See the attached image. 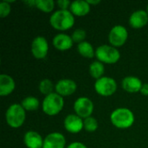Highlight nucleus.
<instances>
[{"instance_id": "0eeeda50", "label": "nucleus", "mask_w": 148, "mask_h": 148, "mask_svg": "<svg viewBox=\"0 0 148 148\" xmlns=\"http://www.w3.org/2000/svg\"><path fill=\"white\" fill-rule=\"evenodd\" d=\"M128 38V31L123 25H114L109 31L108 42L110 45L119 48L123 46Z\"/></svg>"}, {"instance_id": "9b49d317", "label": "nucleus", "mask_w": 148, "mask_h": 148, "mask_svg": "<svg viewBox=\"0 0 148 148\" xmlns=\"http://www.w3.org/2000/svg\"><path fill=\"white\" fill-rule=\"evenodd\" d=\"M63 125L66 131L70 134H79L82 129H84L83 119L75 114L67 115L64 119Z\"/></svg>"}, {"instance_id": "bb28decb", "label": "nucleus", "mask_w": 148, "mask_h": 148, "mask_svg": "<svg viewBox=\"0 0 148 148\" xmlns=\"http://www.w3.org/2000/svg\"><path fill=\"white\" fill-rule=\"evenodd\" d=\"M56 3L58 7L60 8V10H69L70 5H71V2L69 0H58Z\"/></svg>"}, {"instance_id": "b1692460", "label": "nucleus", "mask_w": 148, "mask_h": 148, "mask_svg": "<svg viewBox=\"0 0 148 148\" xmlns=\"http://www.w3.org/2000/svg\"><path fill=\"white\" fill-rule=\"evenodd\" d=\"M83 124H84V129L88 132V133H94L98 129V121L97 120L93 117L90 116L88 118H86L83 120Z\"/></svg>"}, {"instance_id": "c756f323", "label": "nucleus", "mask_w": 148, "mask_h": 148, "mask_svg": "<svg viewBox=\"0 0 148 148\" xmlns=\"http://www.w3.org/2000/svg\"><path fill=\"white\" fill-rule=\"evenodd\" d=\"M88 3L91 5H96V4H99L101 3V0H87Z\"/></svg>"}, {"instance_id": "393cba45", "label": "nucleus", "mask_w": 148, "mask_h": 148, "mask_svg": "<svg viewBox=\"0 0 148 148\" xmlns=\"http://www.w3.org/2000/svg\"><path fill=\"white\" fill-rule=\"evenodd\" d=\"M87 36V33L83 29H76L74 30V32L71 35V37L75 43H81L85 41V38Z\"/></svg>"}, {"instance_id": "f8f14e48", "label": "nucleus", "mask_w": 148, "mask_h": 148, "mask_svg": "<svg viewBox=\"0 0 148 148\" xmlns=\"http://www.w3.org/2000/svg\"><path fill=\"white\" fill-rule=\"evenodd\" d=\"M66 139L65 136L58 132H53L46 135L43 140L42 148H65Z\"/></svg>"}, {"instance_id": "dca6fc26", "label": "nucleus", "mask_w": 148, "mask_h": 148, "mask_svg": "<svg viewBox=\"0 0 148 148\" xmlns=\"http://www.w3.org/2000/svg\"><path fill=\"white\" fill-rule=\"evenodd\" d=\"M43 140L39 133L33 130L26 132L23 136V143L27 148H42Z\"/></svg>"}, {"instance_id": "a878e982", "label": "nucleus", "mask_w": 148, "mask_h": 148, "mask_svg": "<svg viewBox=\"0 0 148 148\" xmlns=\"http://www.w3.org/2000/svg\"><path fill=\"white\" fill-rule=\"evenodd\" d=\"M11 11V6L7 1H2L0 3V17H7Z\"/></svg>"}, {"instance_id": "f3484780", "label": "nucleus", "mask_w": 148, "mask_h": 148, "mask_svg": "<svg viewBox=\"0 0 148 148\" xmlns=\"http://www.w3.org/2000/svg\"><path fill=\"white\" fill-rule=\"evenodd\" d=\"M16 88V82L14 79L7 75L1 74L0 75V95L7 96L10 95Z\"/></svg>"}, {"instance_id": "39448f33", "label": "nucleus", "mask_w": 148, "mask_h": 148, "mask_svg": "<svg viewBox=\"0 0 148 148\" xmlns=\"http://www.w3.org/2000/svg\"><path fill=\"white\" fill-rule=\"evenodd\" d=\"M95 57L103 64H115L121 58V53L117 48L110 44H103L95 49Z\"/></svg>"}, {"instance_id": "423d86ee", "label": "nucleus", "mask_w": 148, "mask_h": 148, "mask_svg": "<svg viewBox=\"0 0 148 148\" xmlns=\"http://www.w3.org/2000/svg\"><path fill=\"white\" fill-rule=\"evenodd\" d=\"M117 82L116 81L108 76H103L95 81L94 88L95 92L103 97H108L113 95L117 90Z\"/></svg>"}, {"instance_id": "aec40b11", "label": "nucleus", "mask_w": 148, "mask_h": 148, "mask_svg": "<svg viewBox=\"0 0 148 148\" xmlns=\"http://www.w3.org/2000/svg\"><path fill=\"white\" fill-rule=\"evenodd\" d=\"M89 74L90 75L96 80L103 77L104 72H105V67L104 64L99 61H95L89 65Z\"/></svg>"}, {"instance_id": "7ed1b4c3", "label": "nucleus", "mask_w": 148, "mask_h": 148, "mask_svg": "<svg viewBox=\"0 0 148 148\" xmlns=\"http://www.w3.org/2000/svg\"><path fill=\"white\" fill-rule=\"evenodd\" d=\"M26 119V111L19 103L11 104L5 112V121L11 128L21 127Z\"/></svg>"}, {"instance_id": "2eb2a0df", "label": "nucleus", "mask_w": 148, "mask_h": 148, "mask_svg": "<svg viewBox=\"0 0 148 148\" xmlns=\"http://www.w3.org/2000/svg\"><path fill=\"white\" fill-rule=\"evenodd\" d=\"M143 83L140 79H139L136 76L134 75H128L123 78L121 82V87L122 88L130 94H135L140 92L141 87Z\"/></svg>"}, {"instance_id": "f03ea898", "label": "nucleus", "mask_w": 148, "mask_h": 148, "mask_svg": "<svg viewBox=\"0 0 148 148\" xmlns=\"http://www.w3.org/2000/svg\"><path fill=\"white\" fill-rule=\"evenodd\" d=\"M111 123L119 129H127L131 127L135 117L132 110L127 108H118L114 109L110 114Z\"/></svg>"}, {"instance_id": "412c9836", "label": "nucleus", "mask_w": 148, "mask_h": 148, "mask_svg": "<svg viewBox=\"0 0 148 148\" xmlns=\"http://www.w3.org/2000/svg\"><path fill=\"white\" fill-rule=\"evenodd\" d=\"M21 105L26 112H32V111H36L39 108L40 101L36 97L27 96L22 101Z\"/></svg>"}, {"instance_id": "1a4fd4ad", "label": "nucleus", "mask_w": 148, "mask_h": 148, "mask_svg": "<svg viewBox=\"0 0 148 148\" xmlns=\"http://www.w3.org/2000/svg\"><path fill=\"white\" fill-rule=\"evenodd\" d=\"M49 49V42L44 36H36L31 42V54L36 59H44L48 55Z\"/></svg>"}, {"instance_id": "9d476101", "label": "nucleus", "mask_w": 148, "mask_h": 148, "mask_svg": "<svg viewBox=\"0 0 148 148\" xmlns=\"http://www.w3.org/2000/svg\"><path fill=\"white\" fill-rule=\"evenodd\" d=\"M76 89L77 84L72 79H61L56 83L55 86L56 93L62 97L72 95Z\"/></svg>"}, {"instance_id": "ddd939ff", "label": "nucleus", "mask_w": 148, "mask_h": 148, "mask_svg": "<svg viewBox=\"0 0 148 148\" xmlns=\"http://www.w3.org/2000/svg\"><path fill=\"white\" fill-rule=\"evenodd\" d=\"M74 41L71 36L65 33H58L53 37L52 44L59 51H67L74 45Z\"/></svg>"}, {"instance_id": "5701e85b", "label": "nucleus", "mask_w": 148, "mask_h": 148, "mask_svg": "<svg viewBox=\"0 0 148 148\" xmlns=\"http://www.w3.org/2000/svg\"><path fill=\"white\" fill-rule=\"evenodd\" d=\"M55 86L56 85H54V83L52 82L51 80L43 79L40 82L39 86H38V89H39L41 94H42L46 96V95H49L54 93Z\"/></svg>"}, {"instance_id": "f257e3e1", "label": "nucleus", "mask_w": 148, "mask_h": 148, "mask_svg": "<svg viewBox=\"0 0 148 148\" xmlns=\"http://www.w3.org/2000/svg\"><path fill=\"white\" fill-rule=\"evenodd\" d=\"M49 23L56 30L66 31L75 25V16L69 10H58L51 14Z\"/></svg>"}, {"instance_id": "cd10ccee", "label": "nucleus", "mask_w": 148, "mask_h": 148, "mask_svg": "<svg viewBox=\"0 0 148 148\" xmlns=\"http://www.w3.org/2000/svg\"><path fill=\"white\" fill-rule=\"evenodd\" d=\"M66 148H88L86 147L85 144L82 143V142H79V141H75V142H72L70 143L68 147Z\"/></svg>"}, {"instance_id": "4be33fe9", "label": "nucleus", "mask_w": 148, "mask_h": 148, "mask_svg": "<svg viewBox=\"0 0 148 148\" xmlns=\"http://www.w3.org/2000/svg\"><path fill=\"white\" fill-rule=\"evenodd\" d=\"M33 5L45 13H50L55 9V2L53 0H35Z\"/></svg>"}, {"instance_id": "7c9ffc66", "label": "nucleus", "mask_w": 148, "mask_h": 148, "mask_svg": "<svg viewBox=\"0 0 148 148\" xmlns=\"http://www.w3.org/2000/svg\"><path fill=\"white\" fill-rule=\"evenodd\" d=\"M147 12L148 13V4H147Z\"/></svg>"}, {"instance_id": "c85d7f7f", "label": "nucleus", "mask_w": 148, "mask_h": 148, "mask_svg": "<svg viewBox=\"0 0 148 148\" xmlns=\"http://www.w3.org/2000/svg\"><path fill=\"white\" fill-rule=\"evenodd\" d=\"M140 93L144 96H148V83H143Z\"/></svg>"}, {"instance_id": "a211bd4d", "label": "nucleus", "mask_w": 148, "mask_h": 148, "mask_svg": "<svg viewBox=\"0 0 148 148\" xmlns=\"http://www.w3.org/2000/svg\"><path fill=\"white\" fill-rule=\"evenodd\" d=\"M90 4L88 1L83 0H75L71 2L69 8V10L75 16H85L90 12Z\"/></svg>"}, {"instance_id": "6ab92c4d", "label": "nucleus", "mask_w": 148, "mask_h": 148, "mask_svg": "<svg viewBox=\"0 0 148 148\" xmlns=\"http://www.w3.org/2000/svg\"><path fill=\"white\" fill-rule=\"evenodd\" d=\"M77 50L82 57L91 59L95 56V49H94L93 45L87 41L79 43L77 45Z\"/></svg>"}, {"instance_id": "6e6552de", "label": "nucleus", "mask_w": 148, "mask_h": 148, "mask_svg": "<svg viewBox=\"0 0 148 148\" xmlns=\"http://www.w3.org/2000/svg\"><path fill=\"white\" fill-rule=\"evenodd\" d=\"M94 108L95 106L93 101L86 96L79 97L74 102V111L75 114L82 119H86L92 116Z\"/></svg>"}, {"instance_id": "4468645a", "label": "nucleus", "mask_w": 148, "mask_h": 148, "mask_svg": "<svg viewBox=\"0 0 148 148\" xmlns=\"http://www.w3.org/2000/svg\"><path fill=\"white\" fill-rule=\"evenodd\" d=\"M129 25L134 29H142L148 23V13L147 10H138L133 12L129 17Z\"/></svg>"}, {"instance_id": "20e7f679", "label": "nucleus", "mask_w": 148, "mask_h": 148, "mask_svg": "<svg viewBox=\"0 0 148 148\" xmlns=\"http://www.w3.org/2000/svg\"><path fill=\"white\" fill-rule=\"evenodd\" d=\"M64 108V99L56 92L46 95L42 103L43 113L49 116H55L61 113Z\"/></svg>"}]
</instances>
